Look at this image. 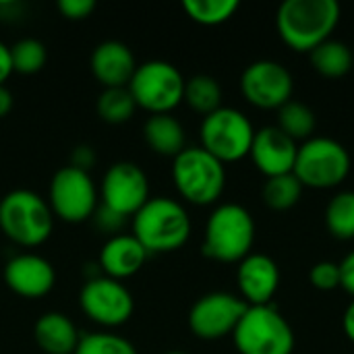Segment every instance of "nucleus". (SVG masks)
<instances>
[{"label": "nucleus", "mask_w": 354, "mask_h": 354, "mask_svg": "<svg viewBox=\"0 0 354 354\" xmlns=\"http://www.w3.org/2000/svg\"><path fill=\"white\" fill-rule=\"evenodd\" d=\"M0 228L21 247L46 243L54 228V214L44 197L29 189H15L0 199Z\"/></svg>", "instance_id": "obj_4"}, {"label": "nucleus", "mask_w": 354, "mask_h": 354, "mask_svg": "<svg viewBox=\"0 0 354 354\" xmlns=\"http://www.w3.org/2000/svg\"><path fill=\"white\" fill-rule=\"evenodd\" d=\"M309 280L317 290H324V292L338 288L340 286V263H336V261H319V263H315L311 268Z\"/></svg>", "instance_id": "obj_31"}, {"label": "nucleus", "mask_w": 354, "mask_h": 354, "mask_svg": "<svg viewBox=\"0 0 354 354\" xmlns=\"http://www.w3.org/2000/svg\"><path fill=\"white\" fill-rule=\"evenodd\" d=\"M33 338L44 354H75L81 340L77 326L60 311L44 313L35 322Z\"/></svg>", "instance_id": "obj_20"}, {"label": "nucleus", "mask_w": 354, "mask_h": 354, "mask_svg": "<svg viewBox=\"0 0 354 354\" xmlns=\"http://www.w3.org/2000/svg\"><path fill=\"white\" fill-rule=\"evenodd\" d=\"M255 243V220L239 203L218 205L205 224L203 255L222 263H241L251 255Z\"/></svg>", "instance_id": "obj_3"}, {"label": "nucleus", "mask_w": 354, "mask_h": 354, "mask_svg": "<svg viewBox=\"0 0 354 354\" xmlns=\"http://www.w3.org/2000/svg\"><path fill=\"white\" fill-rule=\"evenodd\" d=\"M183 102L189 104L195 112L207 116L222 108V87L220 81L212 75H195L185 81V97Z\"/></svg>", "instance_id": "obj_23"}, {"label": "nucleus", "mask_w": 354, "mask_h": 354, "mask_svg": "<svg viewBox=\"0 0 354 354\" xmlns=\"http://www.w3.org/2000/svg\"><path fill=\"white\" fill-rule=\"evenodd\" d=\"M10 62H12V73L35 75L46 66L48 50L39 39L23 37L10 46Z\"/></svg>", "instance_id": "obj_28"}, {"label": "nucleus", "mask_w": 354, "mask_h": 354, "mask_svg": "<svg viewBox=\"0 0 354 354\" xmlns=\"http://www.w3.org/2000/svg\"><path fill=\"white\" fill-rule=\"evenodd\" d=\"M292 172L303 187L334 189L351 172V153L332 137H311L299 145Z\"/></svg>", "instance_id": "obj_7"}, {"label": "nucleus", "mask_w": 354, "mask_h": 354, "mask_svg": "<svg viewBox=\"0 0 354 354\" xmlns=\"http://www.w3.org/2000/svg\"><path fill=\"white\" fill-rule=\"evenodd\" d=\"M241 354H292L295 332L286 317L272 305L249 307L232 334Z\"/></svg>", "instance_id": "obj_6"}, {"label": "nucleus", "mask_w": 354, "mask_h": 354, "mask_svg": "<svg viewBox=\"0 0 354 354\" xmlns=\"http://www.w3.org/2000/svg\"><path fill=\"white\" fill-rule=\"evenodd\" d=\"M102 205L122 218L135 216L149 201V178L135 162L112 164L100 189Z\"/></svg>", "instance_id": "obj_12"}, {"label": "nucleus", "mask_w": 354, "mask_h": 354, "mask_svg": "<svg viewBox=\"0 0 354 354\" xmlns=\"http://www.w3.org/2000/svg\"><path fill=\"white\" fill-rule=\"evenodd\" d=\"M183 73L166 60H147L137 64V71L129 83V91L137 108L149 114H170L185 97Z\"/></svg>", "instance_id": "obj_8"}, {"label": "nucleus", "mask_w": 354, "mask_h": 354, "mask_svg": "<svg viewBox=\"0 0 354 354\" xmlns=\"http://www.w3.org/2000/svg\"><path fill=\"white\" fill-rule=\"evenodd\" d=\"M236 284L249 307L272 305V299L280 286L278 263L266 253H251L239 263Z\"/></svg>", "instance_id": "obj_17"}, {"label": "nucleus", "mask_w": 354, "mask_h": 354, "mask_svg": "<svg viewBox=\"0 0 354 354\" xmlns=\"http://www.w3.org/2000/svg\"><path fill=\"white\" fill-rule=\"evenodd\" d=\"M91 164H93V151H91V147H87V145L77 147V149H75V153H73V164H71V166H75V168H81V170H87V172H89Z\"/></svg>", "instance_id": "obj_35"}, {"label": "nucleus", "mask_w": 354, "mask_h": 354, "mask_svg": "<svg viewBox=\"0 0 354 354\" xmlns=\"http://www.w3.org/2000/svg\"><path fill=\"white\" fill-rule=\"evenodd\" d=\"M340 286L354 297V251L340 261Z\"/></svg>", "instance_id": "obj_34"}, {"label": "nucleus", "mask_w": 354, "mask_h": 354, "mask_svg": "<svg viewBox=\"0 0 354 354\" xmlns=\"http://www.w3.org/2000/svg\"><path fill=\"white\" fill-rule=\"evenodd\" d=\"M58 10L68 21H81V19H87L95 10V2L93 0H60Z\"/></svg>", "instance_id": "obj_32"}, {"label": "nucleus", "mask_w": 354, "mask_h": 354, "mask_svg": "<svg viewBox=\"0 0 354 354\" xmlns=\"http://www.w3.org/2000/svg\"><path fill=\"white\" fill-rule=\"evenodd\" d=\"M4 282L6 286L25 299H41L56 284L54 266L35 253H21L8 259L4 266Z\"/></svg>", "instance_id": "obj_15"}, {"label": "nucleus", "mask_w": 354, "mask_h": 354, "mask_svg": "<svg viewBox=\"0 0 354 354\" xmlns=\"http://www.w3.org/2000/svg\"><path fill=\"white\" fill-rule=\"evenodd\" d=\"M143 139L151 151L166 158H176L187 147L185 127L172 114H151L143 124Z\"/></svg>", "instance_id": "obj_21"}, {"label": "nucleus", "mask_w": 354, "mask_h": 354, "mask_svg": "<svg viewBox=\"0 0 354 354\" xmlns=\"http://www.w3.org/2000/svg\"><path fill=\"white\" fill-rule=\"evenodd\" d=\"M185 12L191 21L201 25H220L226 23L236 10V0H185L183 2Z\"/></svg>", "instance_id": "obj_29"}, {"label": "nucleus", "mask_w": 354, "mask_h": 354, "mask_svg": "<svg viewBox=\"0 0 354 354\" xmlns=\"http://www.w3.org/2000/svg\"><path fill=\"white\" fill-rule=\"evenodd\" d=\"M303 189L305 187L295 176V172L282 174V176H272L263 185V201L268 207L284 212V209H290L299 203Z\"/></svg>", "instance_id": "obj_27"}, {"label": "nucleus", "mask_w": 354, "mask_h": 354, "mask_svg": "<svg viewBox=\"0 0 354 354\" xmlns=\"http://www.w3.org/2000/svg\"><path fill=\"white\" fill-rule=\"evenodd\" d=\"M315 127H317L315 112L303 102L290 100L278 110V129L295 141L311 139Z\"/></svg>", "instance_id": "obj_24"}, {"label": "nucleus", "mask_w": 354, "mask_h": 354, "mask_svg": "<svg viewBox=\"0 0 354 354\" xmlns=\"http://www.w3.org/2000/svg\"><path fill=\"white\" fill-rule=\"evenodd\" d=\"M166 354H187V353H180V351H172V353H166Z\"/></svg>", "instance_id": "obj_39"}, {"label": "nucleus", "mask_w": 354, "mask_h": 354, "mask_svg": "<svg viewBox=\"0 0 354 354\" xmlns=\"http://www.w3.org/2000/svg\"><path fill=\"white\" fill-rule=\"evenodd\" d=\"M292 89L295 79L290 71L276 60H255L241 75L243 95L249 104L263 110H280L286 102L292 100Z\"/></svg>", "instance_id": "obj_14"}, {"label": "nucleus", "mask_w": 354, "mask_h": 354, "mask_svg": "<svg viewBox=\"0 0 354 354\" xmlns=\"http://www.w3.org/2000/svg\"><path fill=\"white\" fill-rule=\"evenodd\" d=\"M342 328H344V334L348 336V340L354 342V301L348 305V307H346V311H344Z\"/></svg>", "instance_id": "obj_37"}, {"label": "nucleus", "mask_w": 354, "mask_h": 354, "mask_svg": "<svg viewBox=\"0 0 354 354\" xmlns=\"http://www.w3.org/2000/svg\"><path fill=\"white\" fill-rule=\"evenodd\" d=\"M311 54L313 68L324 77H344L354 66V52L338 39H326Z\"/></svg>", "instance_id": "obj_22"}, {"label": "nucleus", "mask_w": 354, "mask_h": 354, "mask_svg": "<svg viewBox=\"0 0 354 354\" xmlns=\"http://www.w3.org/2000/svg\"><path fill=\"white\" fill-rule=\"evenodd\" d=\"M299 145L278 127H263L255 131V139L251 145V160L261 174L268 178L290 174L295 170Z\"/></svg>", "instance_id": "obj_16"}, {"label": "nucleus", "mask_w": 354, "mask_h": 354, "mask_svg": "<svg viewBox=\"0 0 354 354\" xmlns=\"http://www.w3.org/2000/svg\"><path fill=\"white\" fill-rule=\"evenodd\" d=\"M79 305L91 322L104 328H118L127 324L135 311L131 290L120 280L108 276L89 278L79 292Z\"/></svg>", "instance_id": "obj_11"}, {"label": "nucleus", "mask_w": 354, "mask_h": 354, "mask_svg": "<svg viewBox=\"0 0 354 354\" xmlns=\"http://www.w3.org/2000/svg\"><path fill=\"white\" fill-rule=\"evenodd\" d=\"M326 226L340 241L354 239V191H340L326 207Z\"/></svg>", "instance_id": "obj_26"}, {"label": "nucleus", "mask_w": 354, "mask_h": 354, "mask_svg": "<svg viewBox=\"0 0 354 354\" xmlns=\"http://www.w3.org/2000/svg\"><path fill=\"white\" fill-rule=\"evenodd\" d=\"M147 257L149 253L133 234H112L100 251V268L108 278L124 280L135 276Z\"/></svg>", "instance_id": "obj_19"}, {"label": "nucleus", "mask_w": 354, "mask_h": 354, "mask_svg": "<svg viewBox=\"0 0 354 354\" xmlns=\"http://www.w3.org/2000/svg\"><path fill=\"white\" fill-rule=\"evenodd\" d=\"M340 23V4L336 0H286L278 8L276 25L286 46L297 52H311Z\"/></svg>", "instance_id": "obj_1"}, {"label": "nucleus", "mask_w": 354, "mask_h": 354, "mask_svg": "<svg viewBox=\"0 0 354 354\" xmlns=\"http://www.w3.org/2000/svg\"><path fill=\"white\" fill-rule=\"evenodd\" d=\"M353 68H354V66H353Z\"/></svg>", "instance_id": "obj_40"}, {"label": "nucleus", "mask_w": 354, "mask_h": 354, "mask_svg": "<svg viewBox=\"0 0 354 354\" xmlns=\"http://www.w3.org/2000/svg\"><path fill=\"white\" fill-rule=\"evenodd\" d=\"M97 114L108 124H122L131 120L137 110V104L129 91V87H106L97 95Z\"/></svg>", "instance_id": "obj_25"}, {"label": "nucleus", "mask_w": 354, "mask_h": 354, "mask_svg": "<svg viewBox=\"0 0 354 354\" xmlns=\"http://www.w3.org/2000/svg\"><path fill=\"white\" fill-rule=\"evenodd\" d=\"M178 195L193 205H212L226 187V168L203 147H185L172 164Z\"/></svg>", "instance_id": "obj_5"}, {"label": "nucleus", "mask_w": 354, "mask_h": 354, "mask_svg": "<svg viewBox=\"0 0 354 354\" xmlns=\"http://www.w3.org/2000/svg\"><path fill=\"white\" fill-rule=\"evenodd\" d=\"M95 216V220H97V224L104 228V230H108V232H114V234H118L116 230L122 226V222H124V218L122 216H118V214H114V212H110V209H106L104 205L93 214Z\"/></svg>", "instance_id": "obj_33"}, {"label": "nucleus", "mask_w": 354, "mask_h": 354, "mask_svg": "<svg viewBox=\"0 0 354 354\" xmlns=\"http://www.w3.org/2000/svg\"><path fill=\"white\" fill-rule=\"evenodd\" d=\"M10 110H12V93L4 85H0V118H4Z\"/></svg>", "instance_id": "obj_38"}, {"label": "nucleus", "mask_w": 354, "mask_h": 354, "mask_svg": "<svg viewBox=\"0 0 354 354\" xmlns=\"http://www.w3.org/2000/svg\"><path fill=\"white\" fill-rule=\"evenodd\" d=\"M133 236L151 253L180 249L191 236V218L183 203L170 197H149L133 216Z\"/></svg>", "instance_id": "obj_2"}, {"label": "nucleus", "mask_w": 354, "mask_h": 354, "mask_svg": "<svg viewBox=\"0 0 354 354\" xmlns=\"http://www.w3.org/2000/svg\"><path fill=\"white\" fill-rule=\"evenodd\" d=\"M199 137L201 147L216 160L226 164L239 162L249 156L255 139V129L241 110L222 106L216 112L203 116Z\"/></svg>", "instance_id": "obj_9"}, {"label": "nucleus", "mask_w": 354, "mask_h": 354, "mask_svg": "<svg viewBox=\"0 0 354 354\" xmlns=\"http://www.w3.org/2000/svg\"><path fill=\"white\" fill-rule=\"evenodd\" d=\"M75 354H137V348L122 336L110 332H95L81 336Z\"/></svg>", "instance_id": "obj_30"}, {"label": "nucleus", "mask_w": 354, "mask_h": 354, "mask_svg": "<svg viewBox=\"0 0 354 354\" xmlns=\"http://www.w3.org/2000/svg\"><path fill=\"white\" fill-rule=\"evenodd\" d=\"M93 77L106 87H129L135 71L137 60L133 50L116 39H106L97 44L91 52L89 60Z\"/></svg>", "instance_id": "obj_18"}, {"label": "nucleus", "mask_w": 354, "mask_h": 354, "mask_svg": "<svg viewBox=\"0 0 354 354\" xmlns=\"http://www.w3.org/2000/svg\"><path fill=\"white\" fill-rule=\"evenodd\" d=\"M48 193V205L52 214L64 222L79 224L93 218L97 212V187L87 170L62 166L52 176Z\"/></svg>", "instance_id": "obj_10"}, {"label": "nucleus", "mask_w": 354, "mask_h": 354, "mask_svg": "<svg viewBox=\"0 0 354 354\" xmlns=\"http://www.w3.org/2000/svg\"><path fill=\"white\" fill-rule=\"evenodd\" d=\"M249 305L230 292L203 295L189 311V328L201 340H220L232 336Z\"/></svg>", "instance_id": "obj_13"}, {"label": "nucleus", "mask_w": 354, "mask_h": 354, "mask_svg": "<svg viewBox=\"0 0 354 354\" xmlns=\"http://www.w3.org/2000/svg\"><path fill=\"white\" fill-rule=\"evenodd\" d=\"M12 75V62H10V46L0 41V85Z\"/></svg>", "instance_id": "obj_36"}]
</instances>
